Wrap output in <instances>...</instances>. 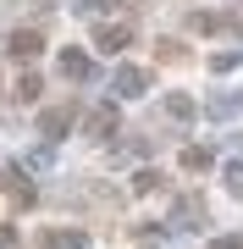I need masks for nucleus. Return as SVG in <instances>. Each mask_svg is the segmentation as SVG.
Segmentation results:
<instances>
[{"mask_svg":"<svg viewBox=\"0 0 243 249\" xmlns=\"http://www.w3.org/2000/svg\"><path fill=\"white\" fill-rule=\"evenodd\" d=\"M39 50H45V39H39L33 28H22V34H11V55H17V61H33Z\"/></svg>","mask_w":243,"mask_h":249,"instance_id":"obj_1","label":"nucleus"},{"mask_svg":"<svg viewBox=\"0 0 243 249\" xmlns=\"http://www.w3.org/2000/svg\"><path fill=\"white\" fill-rule=\"evenodd\" d=\"M127 39H133V28H127V22H116V28H99V34H94V45L111 55V50H127Z\"/></svg>","mask_w":243,"mask_h":249,"instance_id":"obj_2","label":"nucleus"},{"mask_svg":"<svg viewBox=\"0 0 243 249\" xmlns=\"http://www.w3.org/2000/svg\"><path fill=\"white\" fill-rule=\"evenodd\" d=\"M144 89H149V72H138V67H122L116 72V94L133 100V94H144Z\"/></svg>","mask_w":243,"mask_h":249,"instance_id":"obj_3","label":"nucleus"},{"mask_svg":"<svg viewBox=\"0 0 243 249\" xmlns=\"http://www.w3.org/2000/svg\"><path fill=\"white\" fill-rule=\"evenodd\" d=\"M194 28H199V34H232V28H238V17H221V11H205V17H194Z\"/></svg>","mask_w":243,"mask_h":249,"instance_id":"obj_4","label":"nucleus"},{"mask_svg":"<svg viewBox=\"0 0 243 249\" xmlns=\"http://www.w3.org/2000/svg\"><path fill=\"white\" fill-rule=\"evenodd\" d=\"M6 194H11V205H33V183L22 172H6Z\"/></svg>","mask_w":243,"mask_h":249,"instance_id":"obj_5","label":"nucleus"},{"mask_svg":"<svg viewBox=\"0 0 243 249\" xmlns=\"http://www.w3.org/2000/svg\"><path fill=\"white\" fill-rule=\"evenodd\" d=\"M89 133H94V139H111V133H116V111H111V106H99V111L89 116Z\"/></svg>","mask_w":243,"mask_h":249,"instance_id":"obj_6","label":"nucleus"},{"mask_svg":"<svg viewBox=\"0 0 243 249\" xmlns=\"http://www.w3.org/2000/svg\"><path fill=\"white\" fill-rule=\"evenodd\" d=\"M61 127H72V106H55V111H45V133H50V139H61Z\"/></svg>","mask_w":243,"mask_h":249,"instance_id":"obj_7","label":"nucleus"},{"mask_svg":"<svg viewBox=\"0 0 243 249\" xmlns=\"http://www.w3.org/2000/svg\"><path fill=\"white\" fill-rule=\"evenodd\" d=\"M61 72H66V78H89V55H83V50H66L61 55Z\"/></svg>","mask_w":243,"mask_h":249,"instance_id":"obj_8","label":"nucleus"},{"mask_svg":"<svg viewBox=\"0 0 243 249\" xmlns=\"http://www.w3.org/2000/svg\"><path fill=\"white\" fill-rule=\"evenodd\" d=\"M45 244L50 249H83L89 238H83V232H45Z\"/></svg>","mask_w":243,"mask_h":249,"instance_id":"obj_9","label":"nucleus"},{"mask_svg":"<svg viewBox=\"0 0 243 249\" xmlns=\"http://www.w3.org/2000/svg\"><path fill=\"white\" fill-rule=\"evenodd\" d=\"M182 166H188V172H205L210 166V150H182Z\"/></svg>","mask_w":243,"mask_h":249,"instance_id":"obj_10","label":"nucleus"},{"mask_svg":"<svg viewBox=\"0 0 243 249\" xmlns=\"http://www.w3.org/2000/svg\"><path fill=\"white\" fill-rule=\"evenodd\" d=\"M17 100H39V78H33V72H28V78L17 83Z\"/></svg>","mask_w":243,"mask_h":249,"instance_id":"obj_11","label":"nucleus"},{"mask_svg":"<svg viewBox=\"0 0 243 249\" xmlns=\"http://www.w3.org/2000/svg\"><path fill=\"white\" fill-rule=\"evenodd\" d=\"M155 183H161V172H138V178H133V188H138V194H149Z\"/></svg>","mask_w":243,"mask_h":249,"instance_id":"obj_12","label":"nucleus"},{"mask_svg":"<svg viewBox=\"0 0 243 249\" xmlns=\"http://www.w3.org/2000/svg\"><path fill=\"white\" fill-rule=\"evenodd\" d=\"M0 249H17V232L11 227H0Z\"/></svg>","mask_w":243,"mask_h":249,"instance_id":"obj_13","label":"nucleus"},{"mask_svg":"<svg viewBox=\"0 0 243 249\" xmlns=\"http://www.w3.org/2000/svg\"><path fill=\"white\" fill-rule=\"evenodd\" d=\"M227 178H232V194H243V166H232Z\"/></svg>","mask_w":243,"mask_h":249,"instance_id":"obj_14","label":"nucleus"},{"mask_svg":"<svg viewBox=\"0 0 243 249\" xmlns=\"http://www.w3.org/2000/svg\"><path fill=\"white\" fill-rule=\"evenodd\" d=\"M216 249H243V238H216Z\"/></svg>","mask_w":243,"mask_h":249,"instance_id":"obj_15","label":"nucleus"},{"mask_svg":"<svg viewBox=\"0 0 243 249\" xmlns=\"http://www.w3.org/2000/svg\"><path fill=\"white\" fill-rule=\"evenodd\" d=\"M83 6H99V11H105V6H127V0H83Z\"/></svg>","mask_w":243,"mask_h":249,"instance_id":"obj_16","label":"nucleus"}]
</instances>
